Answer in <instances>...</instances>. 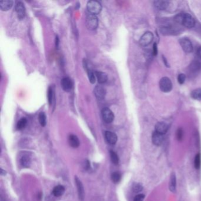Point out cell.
Segmentation results:
<instances>
[{
	"instance_id": "obj_33",
	"label": "cell",
	"mask_w": 201,
	"mask_h": 201,
	"mask_svg": "<svg viewBox=\"0 0 201 201\" xmlns=\"http://www.w3.org/2000/svg\"><path fill=\"white\" fill-rule=\"evenodd\" d=\"M177 138L179 140H181L183 137V130L182 129H178L176 133Z\"/></svg>"
},
{
	"instance_id": "obj_31",
	"label": "cell",
	"mask_w": 201,
	"mask_h": 201,
	"mask_svg": "<svg viewBox=\"0 0 201 201\" xmlns=\"http://www.w3.org/2000/svg\"><path fill=\"white\" fill-rule=\"evenodd\" d=\"M143 189V187L142 186L139 184H134V185L133 186V191L136 193H137V192H141L142 190Z\"/></svg>"
},
{
	"instance_id": "obj_11",
	"label": "cell",
	"mask_w": 201,
	"mask_h": 201,
	"mask_svg": "<svg viewBox=\"0 0 201 201\" xmlns=\"http://www.w3.org/2000/svg\"><path fill=\"white\" fill-rule=\"evenodd\" d=\"M105 139L108 143L110 145H114L118 141V136L114 133L110 131H106L105 132Z\"/></svg>"
},
{
	"instance_id": "obj_9",
	"label": "cell",
	"mask_w": 201,
	"mask_h": 201,
	"mask_svg": "<svg viewBox=\"0 0 201 201\" xmlns=\"http://www.w3.org/2000/svg\"><path fill=\"white\" fill-rule=\"evenodd\" d=\"M15 11L17 14L18 18L22 19L26 15V8L22 2H18L15 5Z\"/></svg>"
},
{
	"instance_id": "obj_21",
	"label": "cell",
	"mask_w": 201,
	"mask_h": 201,
	"mask_svg": "<svg viewBox=\"0 0 201 201\" xmlns=\"http://www.w3.org/2000/svg\"><path fill=\"white\" fill-rule=\"evenodd\" d=\"M176 188V175L174 173H172L171 179H170V184H169V189H170L171 192H175Z\"/></svg>"
},
{
	"instance_id": "obj_36",
	"label": "cell",
	"mask_w": 201,
	"mask_h": 201,
	"mask_svg": "<svg viewBox=\"0 0 201 201\" xmlns=\"http://www.w3.org/2000/svg\"><path fill=\"white\" fill-rule=\"evenodd\" d=\"M196 54H197V56H198L200 58H201V47H199L197 49Z\"/></svg>"
},
{
	"instance_id": "obj_22",
	"label": "cell",
	"mask_w": 201,
	"mask_h": 201,
	"mask_svg": "<svg viewBox=\"0 0 201 201\" xmlns=\"http://www.w3.org/2000/svg\"><path fill=\"white\" fill-rule=\"evenodd\" d=\"M21 164L25 167H30L31 165V159L27 155L23 156L22 159H21Z\"/></svg>"
},
{
	"instance_id": "obj_6",
	"label": "cell",
	"mask_w": 201,
	"mask_h": 201,
	"mask_svg": "<svg viewBox=\"0 0 201 201\" xmlns=\"http://www.w3.org/2000/svg\"><path fill=\"white\" fill-rule=\"evenodd\" d=\"M179 44L186 53H190L193 51L192 44L188 38H182L179 40Z\"/></svg>"
},
{
	"instance_id": "obj_18",
	"label": "cell",
	"mask_w": 201,
	"mask_h": 201,
	"mask_svg": "<svg viewBox=\"0 0 201 201\" xmlns=\"http://www.w3.org/2000/svg\"><path fill=\"white\" fill-rule=\"evenodd\" d=\"M95 75H96V77L100 84H103L108 80V76L104 72L99 71H95Z\"/></svg>"
},
{
	"instance_id": "obj_15",
	"label": "cell",
	"mask_w": 201,
	"mask_h": 201,
	"mask_svg": "<svg viewBox=\"0 0 201 201\" xmlns=\"http://www.w3.org/2000/svg\"><path fill=\"white\" fill-rule=\"evenodd\" d=\"M168 129V125L166 123L162 122L157 123L155 126L156 132L162 134H165L167 132Z\"/></svg>"
},
{
	"instance_id": "obj_3",
	"label": "cell",
	"mask_w": 201,
	"mask_h": 201,
	"mask_svg": "<svg viewBox=\"0 0 201 201\" xmlns=\"http://www.w3.org/2000/svg\"><path fill=\"white\" fill-rule=\"evenodd\" d=\"M86 24L87 28L90 30H96L99 24L98 18L96 15L89 14L87 15L86 18Z\"/></svg>"
},
{
	"instance_id": "obj_14",
	"label": "cell",
	"mask_w": 201,
	"mask_h": 201,
	"mask_svg": "<svg viewBox=\"0 0 201 201\" xmlns=\"http://www.w3.org/2000/svg\"><path fill=\"white\" fill-rule=\"evenodd\" d=\"M75 182H76V185L77 186V188L78 190V195H79V199L83 201L84 198V190L83 184L77 176H76L75 177Z\"/></svg>"
},
{
	"instance_id": "obj_17",
	"label": "cell",
	"mask_w": 201,
	"mask_h": 201,
	"mask_svg": "<svg viewBox=\"0 0 201 201\" xmlns=\"http://www.w3.org/2000/svg\"><path fill=\"white\" fill-rule=\"evenodd\" d=\"M69 143L73 148H77L80 146V141L77 136L70 134L69 137Z\"/></svg>"
},
{
	"instance_id": "obj_19",
	"label": "cell",
	"mask_w": 201,
	"mask_h": 201,
	"mask_svg": "<svg viewBox=\"0 0 201 201\" xmlns=\"http://www.w3.org/2000/svg\"><path fill=\"white\" fill-rule=\"evenodd\" d=\"M65 192V188L62 185H58L54 188L52 190V194L56 197L61 196Z\"/></svg>"
},
{
	"instance_id": "obj_30",
	"label": "cell",
	"mask_w": 201,
	"mask_h": 201,
	"mask_svg": "<svg viewBox=\"0 0 201 201\" xmlns=\"http://www.w3.org/2000/svg\"><path fill=\"white\" fill-rule=\"evenodd\" d=\"M201 165V156L200 153H198L196 155L194 161V166L195 169H199Z\"/></svg>"
},
{
	"instance_id": "obj_13",
	"label": "cell",
	"mask_w": 201,
	"mask_h": 201,
	"mask_svg": "<svg viewBox=\"0 0 201 201\" xmlns=\"http://www.w3.org/2000/svg\"><path fill=\"white\" fill-rule=\"evenodd\" d=\"M61 85L65 91H70L73 87V83L70 78L65 77L61 80Z\"/></svg>"
},
{
	"instance_id": "obj_24",
	"label": "cell",
	"mask_w": 201,
	"mask_h": 201,
	"mask_svg": "<svg viewBox=\"0 0 201 201\" xmlns=\"http://www.w3.org/2000/svg\"><path fill=\"white\" fill-rule=\"evenodd\" d=\"M110 159L113 164H114L116 165L119 164V156L117 155V153L113 151H110Z\"/></svg>"
},
{
	"instance_id": "obj_32",
	"label": "cell",
	"mask_w": 201,
	"mask_h": 201,
	"mask_svg": "<svg viewBox=\"0 0 201 201\" xmlns=\"http://www.w3.org/2000/svg\"><path fill=\"white\" fill-rule=\"evenodd\" d=\"M185 79H186V76L185 74H183V73L180 74L177 77V81L180 84H184L185 81Z\"/></svg>"
},
{
	"instance_id": "obj_35",
	"label": "cell",
	"mask_w": 201,
	"mask_h": 201,
	"mask_svg": "<svg viewBox=\"0 0 201 201\" xmlns=\"http://www.w3.org/2000/svg\"><path fill=\"white\" fill-rule=\"evenodd\" d=\"M152 54H153V56H156L157 54V47L156 43H154L153 46Z\"/></svg>"
},
{
	"instance_id": "obj_4",
	"label": "cell",
	"mask_w": 201,
	"mask_h": 201,
	"mask_svg": "<svg viewBox=\"0 0 201 201\" xmlns=\"http://www.w3.org/2000/svg\"><path fill=\"white\" fill-rule=\"evenodd\" d=\"M172 83L170 79L164 77L159 81V87L162 91L165 93L170 92L172 89Z\"/></svg>"
},
{
	"instance_id": "obj_29",
	"label": "cell",
	"mask_w": 201,
	"mask_h": 201,
	"mask_svg": "<svg viewBox=\"0 0 201 201\" xmlns=\"http://www.w3.org/2000/svg\"><path fill=\"white\" fill-rule=\"evenodd\" d=\"M54 90L52 89L51 87H49L48 90V103L51 105L52 103V101L54 99Z\"/></svg>"
},
{
	"instance_id": "obj_2",
	"label": "cell",
	"mask_w": 201,
	"mask_h": 201,
	"mask_svg": "<svg viewBox=\"0 0 201 201\" xmlns=\"http://www.w3.org/2000/svg\"><path fill=\"white\" fill-rule=\"evenodd\" d=\"M102 8L100 3L95 0L89 1L87 4V10L91 14L96 15L99 14L102 11Z\"/></svg>"
},
{
	"instance_id": "obj_27",
	"label": "cell",
	"mask_w": 201,
	"mask_h": 201,
	"mask_svg": "<svg viewBox=\"0 0 201 201\" xmlns=\"http://www.w3.org/2000/svg\"><path fill=\"white\" fill-rule=\"evenodd\" d=\"M38 120L41 126H45L47 123V119H46V116L44 112L40 113L38 115Z\"/></svg>"
},
{
	"instance_id": "obj_38",
	"label": "cell",
	"mask_w": 201,
	"mask_h": 201,
	"mask_svg": "<svg viewBox=\"0 0 201 201\" xmlns=\"http://www.w3.org/2000/svg\"><path fill=\"white\" fill-rule=\"evenodd\" d=\"M6 174L5 173V171H4L3 169H1V175H5Z\"/></svg>"
},
{
	"instance_id": "obj_25",
	"label": "cell",
	"mask_w": 201,
	"mask_h": 201,
	"mask_svg": "<svg viewBox=\"0 0 201 201\" xmlns=\"http://www.w3.org/2000/svg\"><path fill=\"white\" fill-rule=\"evenodd\" d=\"M86 70L87 71V75H88V77L89 79L90 82L91 84H94L96 82V75H95V72L94 73L93 70H91L90 69L86 68Z\"/></svg>"
},
{
	"instance_id": "obj_37",
	"label": "cell",
	"mask_w": 201,
	"mask_h": 201,
	"mask_svg": "<svg viewBox=\"0 0 201 201\" xmlns=\"http://www.w3.org/2000/svg\"><path fill=\"white\" fill-rule=\"evenodd\" d=\"M56 47H58V37L57 36H56Z\"/></svg>"
},
{
	"instance_id": "obj_23",
	"label": "cell",
	"mask_w": 201,
	"mask_h": 201,
	"mask_svg": "<svg viewBox=\"0 0 201 201\" xmlns=\"http://www.w3.org/2000/svg\"><path fill=\"white\" fill-rule=\"evenodd\" d=\"M191 97L196 100H201V88L196 89L193 90L190 94Z\"/></svg>"
},
{
	"instance_id": "obj_5",
	"label": "cell",
	"mask_w": 201,
	"mask_h": 201,
	"mask_svg": "<svg viewBox=\"0 0 201 201\" xmlns=\"http://www.w3.org/2000/svg\"><path fill=\"white\" fill-rule=\"evenodd\" d=\"M201 70V63L198 60L192 61L188 67V71L190 75L196 76Z\"/></svg>"
},
{
	"instance_id": "obj_34",
	"label": "cell",
	"mask_w": 201,
	"mask_h": 201,
	"mask_svg": "<svg viewBox=\"0 0 201 201\" xmlns=\"http://www.w3.org/2000/svg\"><path fill=\"white\" fill-rule=\"evenodd\" d=\"M145 199V195L143 194L137 195L134 198V201H143Z\"/></svg>"
},
{
	"instance_id": "obj_28",
	"label": "cell",
	"mask_w": 201,
	"mask_h": 201,
	"mask_svg": "<svg viewBox=\"0 0 201 201\" xmlns=\"http://www.w3.org/2000/svg\"><path fill=\"white\" fill-rule=\"evenodd\" d=\"M121 177H122L121 174L119 172H115L112 174L111 179H112V181H113V183L118 184L120 182V179H121Z\"/></svg>"
},
{
	"instance_id": "obj_12",
	"label": "cell",
	"mask_w": 201,
	"mask_h": 201,
	"mask_svg": "<svg viewBox=\"0 0 201 201\" xmlns=\"http://www.w3.org/2000/svg\"><path fill=\"white\" fill-rule=\"evenodd\" d=\"M152 142L156 146H160L162 144L164 140L163 134H160L156 131L153 132L152 137Z\"/></svg>"
},
{
	"instance_id": "obj_10",
	"label": "cell",
	"mask_w": 201,
	"mask_h": 201,
	"mask_svg": "<svg viewBox=\"0 0 201 201\" xmlns=\"http://www.w3.org/2000/svg\"><path fill=\"white\" fill-rule=\"evenodd\" d=\"M94 93L97 99L103 100L104 99L106 94V90L104 87L98 85L95 87L94 89Z\"/></svg>"
},
{
	"instance_id": "obj_8",
	"label": "cell",
	"mask_w": 201,
	"mask_h": 201,
	"mask_svg": "<svg viewBox=\"0 0 201 201\" xmlns=\"http://www.w3.org/2000/svg\"><path fill=\"white\" fill-rule=\"evenodd\" d=\"M102 116L104 121L107 123H112L114 118L113 113L108 108H105L102 110Z\"/></svg>"
},
{
	"instance_id": "obj_16",
	"label": "cell",
	"mask_w": 201,
	"mask_h": 201,
	"mask_svg": "<svg viewBox=\"0 0 201 201\" xmlns=\"http://www.w3.org/2000/svg\"><path fill=\"white\" fill-rule=\"evenodd\" d=\"M13 1L11 0H4L0 1V8L3 11H6L11 9L13 5Z\"/></svg>"
},
{
	"instance_id": "obj_1",
	"label": "cell",
	"mask_w": 201,
	"mask_h": 201,
	"mask_svg": "<svg viewBox=\"0 0 201 201\" xmlns=\"http://www.w3.org/2000/svg\"><path fill=\"white\" fill-rule=\"evenodd\" d=\"M175 19L176 22L181 23L183 26L188 28H191L195 25L194 18L188 13L179 14L176 17Z\"/></svg>"
},
{
	"instance_id": "obj_26",
	"label": "cell",
	"mask_w": 201,
	"mask_h": 201,
	"mask_svg": "<svg viewBox=\"0 0 201 201\" xmlns=\"http://www.w3.org/2000/svg\"><path fill=\"white\" fill-rule=\"evenodd\" d=\"M27 123V120L25 118H23L21 119L17 124V129L18 130H22L23 129Z\"/></svg>"
},
{
	"instance_id": "obj_20",
	"label": "cell",
	"mask_w": 201,
	"mask_h": 201,
	"mask_svg": "<svg viewBox=\"0 0 201 201\" xmlns=\"http://www.w3.org/2000/svg\"><path fill=\"white\" fill-rule=\"evenodd\" d=\"M155 6L159 10H164L166 9L169 5V2L166 1H156L154 2Z\"/></svg>"
},
{
	"instance_id": "obj_7",
	"label": "cell",
	"mask_w": 201,
	"mask_h": 201,
	"mask_svg": "<svg viewBox=\"0 0 201 201\" xmlns=\"http://www.w3.org/2000/svg\"><path fill=\"white\" fill-rule=\"evenodd\" d=\"M153 40V35L150 31L146 32L140 38L139 43L142 46L145 47L150 44Z\"/></svg>"
}]
</instances>
